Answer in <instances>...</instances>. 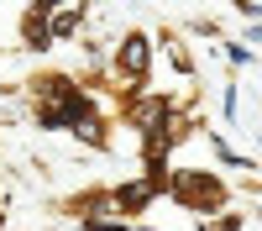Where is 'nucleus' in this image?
<instances>
[{"instance_id":"nucleus-1","label":"nucleus","mask_w":262,"mask_h":231,"mask_svg":"<svg viewBox=\"0 0 262 231\" xmlns=\"http://www.w3.org/2000/svg\"><path fill=\"white\" fill-rule=\"evenodd\" d=\"M142 58H147V53H142V37H131V48H126V69H142Z\"/></svg>"}]
</instances>
